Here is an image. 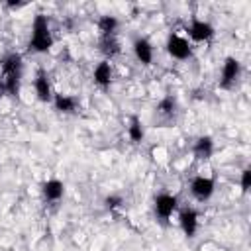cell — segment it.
<instances>
[{
	"instance_id": "obj_4",
	"label": "cell",
	"mask_w": 251,
	"mask_h": 251,
	"mask_svg": "<svg viewBox=\"0 0 251 251\" xmlns=\"http://www.w3.org/2000/svg\"><path fill=\"white\" fill-rule=\"evenodd\" d=\"M241 73V65L235 57H227L222 65V75H220V86L222 88H231L235 84V80L239 78Z\"/></svg>"
},
{
	"instance_id": "obj_12",
	"label": "cell",
	"mask_w": 251,
	"mask_h": 251,
	"mask_svg": "<svg viewBox=\"0 0 251 251\" xmlns=\"http://www.w3.org/2000/svg\"><path fill=\"white\" fill-rule=\"evenodd\" d=\"M92 76H94V82H96V84H100V86H108V84L112 82V65H110L108 61L98 63V65L94 67Z\"/></svg>"
},
{
	"instance_id": "obj_2",
	"label": "cell",
	"mask_w": 251,
	"mask_h": 251,
	"mask_svg": "<svg viewBox=\"0 0 251 251\" xmlns=\"http://www.w3.org/2000/svg\"><path fill=\"white\" fill-rule=\"evenodd\" d=\"M53 45V35L49 29V22L45 16H35L31 24V37H29V47L35 53H45Z\"/></svg>"
},
{
	"instance_id": "obj_5",
	"label": "cell",
	"mask_w": 251,
	"mask_h": 251,
	"mask_svg": "<svg viewBox=\"0 0 251 251\" xmlns=\"http://www.w3.org/2000/svg\"><path fill=\"white\" fill-rule=\"evenodd\" d=\"M214 190H216V184H214V180H212L210 176L198 175V176H194L192 182H190V192H192V196H194L196 200H200V202L208 200V198L214 194Z\"/></svg>"
},
{
	"instance_id": "obj_11",
	"label": "cell",
	"mask_w": 251,
	"mask_h": 251,
	"mask_svg": "<svg viewBox=\"0 0 251 251\" xmlns=\"http://www.w3.org/2000/svg\"><path fill=\"white\" fill-rule=\"evenodd\" d=\"M65 192V184L59 178H49L47 182H43V196L51 202H57Z\"/></svg>"
},
{
	"instance_id": "obj_14",
	"label": "cell",
	"mask_w": 251,
	"mask_h": 251,
	"mask_svg": "<svg viewBox=\"0 0 251 251\" xmlns=\"http://www.w3.org/2000/svg\"><path fill=\"white\" fill-rule=\"evenodd\" d=\"M212 153H214V141H212V137H200L194 143V155L198 159H208Z\"/></svg>"
},
{
	"instance_id": "obj_3",
	"label": "cell",
	"mask_w": 251,
	"mask_h": 251,
	"mask_svg": "<svg viewBox=\"0 0 251 251\" xmlns=\"http://www.w3.org/2000/svg\"><path fill=\"white\" fill-rule=\"evenodd\" d=\"M167 51L173 59H178V61H184L190 57L192 49H190V43H188V37L180 35V33H171L169 39H167Z\"/></svg>"
},
{
	"instance_id": "obj_8",
	"label": "cell",
	"mask_w": 251,
	"mask_h": 251,
	"mask_svg": "<svg viewBox=\"0 0 251 251\" xmlns=\"http://www.w3.org/2000/svg\"><path fill=\"white\" fill-rule=\"evenodd\" d=\"M178 224H180V229L184 231L186 237H192L198 229V212L192 210V208H186L180 212L178 216Z\"/></svg>"
},
{
	"instance_id": "obj_1",
	"label": "cell",
	"mask_w": 251,
	"mask_h": 251,
	"mask_svg": "<svg viewBox=\"0 0 251 251\" xmlns=\"http://www.w3.org/2000/svg\"><path fill=\"white\" fill-rule=\"evenodd\" d=\"M20 78H22V57L18 53H10L2 61V84L6 94H16L20 88Z\"/></svg>"
},
{
	"instance_id": "obj_17",
	"label": "cell",
	"mask_w": 251,
	"mask_h": 251,
	"mask_svg": "<svg viewBox=\"0 0 251 251\" xmlns=\"http://www.w3.org/2000/svg\"><path fill=\"white\" fill-rule=\"evenodd\" d=\"M127 135H129V139H131V141H135V143L143 139V127H141V122H139L137 118H133V120H131L129 127H127Z\"/></svg>"
},
{
	"instance_id": "obj_6",
	"label": "cell",
	"mask_w": 251,
	"mask_h": 251,
	"mask_svg": "<svg viewBox=\"0 0 251 251\" xmlns=\"http://www.w3.org/2000/svg\"><path fill=\"white\" fill-rule=\"evenodd\" d=\"M176 206H178V200H176V196H173V194L163 192V194H159V196L155 198V214H157L159 218H163V220L171 218L173 212L176 210Z\"/></svg>"
},
{
	"instance_id": "obj_7",
	"label": "cell",
	"mask_w": 251,
	"mask_h": 251,
	"mask_svg": "<svg viewBox=\"0 0 251 251\" xmlns=\"http://www.w3.org/2000/svg\"><path fill=\"white\" fill-rule=\"evenodd\" d=\"M186 33L192 41H208L214 35V27H212V24H208L204 20H192Z\"/></svg>"
},
{
	"instance_id": "obj_15",
	"label": "cell",
	"mask_w": 251,
	"mask_h": 251,
	"mask_svg": "<svg viewBox=\"0 0 251 251\" xmlns=\"http://www.w3.org/2000/svg\"><path fill=\"white\" fill-rule=\"evenodd\" d=\"M116 27H118V20L114 16H102L98 22V29L102 35H114Z\"/></svg>"
},
{
	"instance_id": "obj_18",
	"label": "cell",
	"mask_w": 251,
	"mask_h": 251,
	"mask_svg": "<svg viewBox=\"0 0 251 251\" xmlns=\"http://www.w3.org/2000/svg\"><path fill=\"white\" fill-rule=\"evenodd\" d=\"M159 112L161 114H173L175 112V100L173 98H165V100H161V104H159Z\"/></svg>"
},
{
	"instance_id": "obj_20",
	"label": "cell",
	"mask_w": 251,
	"mask_h": 251,
	"mask_svg": "<svg viewBox=\"0 0 251 251\" xmlns=\"http://www.w3.org/2000/svg\"><path fill=\"white\" fill-rule=\"evenodd\" d=\"M106 202H108V208H116L118 202H120V198H114V196H112V198H108Z\"/></svg>"
},
{
	"instance_id": "obj_10",
	"label": "cell",
	"mask_w": 251,
	"mask_h": 251,
	"mask_svg": "<svg viewBox=\"0 0 251 251\" xmlns=\"http://www.w3.org/2000/svg\"><path fill=\"white\" fill-rule=\"evenodd\" d=\"M33 88H35V94L41 102H49L53 100V90H51V82L45 75H37L35 80H33Z\"/></svg>"
},
{
	"instance_id": "obj_21",
	"label": "cell",
	"mask_w": 251,
	"mask_h": 251,
	"mask_svg": "<svg viewBox=\"0 0 251 251\" xmlns=\"http://www.w3.org/2000/svg\"><path fill=\"white\" fill-rule=\"evenodd\" d=\"M4 94H6V92H4V84H2V80H0V98H2Z\"/></svg>"
},
{
	"instance_id": "obj_16",
	"label": "cell",
	"mask_w": 251,
	"mask_h": 251,
	"mask_svg": "<svg viewBox=\"0 0 251 251\" xmlns=\"http://www.w3.org/2000/svg\"><path fill=\"white\" fill-rule=\"evenodd\" d=\"M100 45H102V51H104L106 55H110V57L120 51V43H118V39H116V33H114V35H102Z\"/></svg>"
},
{
	"instance_id": "obj_9",
	"label": "cell",
	"mask_w": 251,
	"mask_h": 251,
	"mask_svg": "<svg viewBox=\"0 0 251 251\" xmlns=\"http://www.w3.org/2000/svg\"><path fill=\"white\" fill-rule=\"evenodd\" d=\"M133 55H135V59H137L139 63H143V65H151L155 51H153V45H151L145 37H139V39L133 41Z\"/></svg>"
},
{
	"instance_id": "obj_13",
	"label": "cell",
	"mask_w": 251,
	"mask_h": 251,
	"mask_svg": "<svg viewBox=\"0 0 251 251\" xmlns=\"http://www.w3.org/2000/svg\"><path fill=\"white\" fill-rule=\"evenodd\" d=\"M53 104H55V108L59 112H65V114L75 112V108H76V100L73 96H69V94H55L53 96Z\"/></svg>"
},
{
	"instance_id": "obj_19",
	"label": "cell",
	"mask_w": 251,
	"mask_h": 251,
	"mask_svg": "<svg viewBox=\"0 0 251 251\" xmlns=\"http://www.w3.org/2000/svg\"><path fill=\"white\" fill-rule=\"evenodd\" d=\"M249 184H251V171L245 169V171L241 173V190L247 192V190H249Z\"/></svg>"
}]
</instances>
